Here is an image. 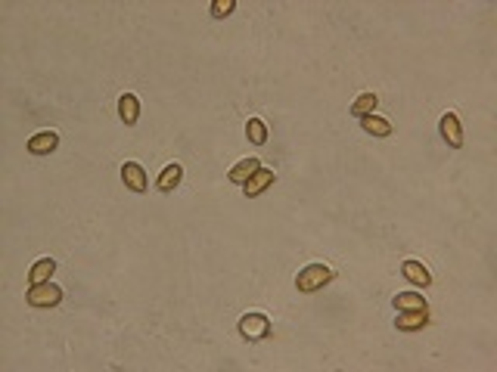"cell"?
Here are the masks:
<instances>
[{
  "label": "cell",
  "instance_id": "obj_1",
  "mask_svg": "<svg viewBox=\"0 0 497 372\" xmlns=\"http://www.w3.org/2000/svg\"><path fill=\"white\" fill-rule=\"evenodd\" d=\"M336 279V270L329 264H323V261H311L308 267H302L299 270V277H295V288L299 292H320L323 286H329V282Z\"/></svg>",
  "mask_w": 497,
  "mask_h": 372
},
{
  "label": "cell",
  "instance_id": "obj_2",
  "mask_svg": "<svg viewBox=\"0 0 497 372\" xmlns=\"http://www.w3.org/2000/svg\"><path fill=\"white\" fill-rule=\"evenodd\" d=\"M239 335H243L246 341H261L271 335V320H267V313H261V310H248L246 316H239Z\"/></svg>",
  "mask_w": 497,
  "mask_h": 372
},
{
  "label": "cell",
  "instance_id": "obj_3",
  "mask_svg": "<svg viewBox=\"0 0 497 372\" xmlns=\"http://www.w3.org/2000/svg\"><path fill=\"white\" fill-rule=\"evenodd\" d=\"M31 307H57L62 301V288L53 286V282H40V286H31L29 295H25Z\"/></svg>",
  "mask_w": 497,
  "mask_h": 372
},
{
  "label": "cell",
  "instance_id": "obj_4",
  "mask_svg": "<svg viewBox=\"0 0 497 372\" xmlns=\"http://www.w3.org/2000/svg\"><path fill=\"white\" fill-rule=\"evenodd\" d=\"M438 134H441V140H445L451 149H460V146H463V130H460L457 112H445V115H441Z\"/></svg>",
  "mask_w": 497,
  "mask_h": 372
},
{
  "label": "cell",
  "instance_id": "obj_5",
  "mask_svg": "<svg viewBox=\"0 0 497 372\" xmlns=\"http://www.w3.org/2000/svg\"><path fill=\"white\" fill-rule=\"evenodd\" d=\"M274 183H277V171H271V168H265V164H261V168L243 183V192H246L248 199H255V196H261V192H265L267 186H274Z\"/></svg>",
  "mask_w": 497,
  "mask_h": 372
},
{
  "label": "cell",
  "instance_id": "obj_6",
  "mask_svg": "<svg viewBox=\"0 0 497 372\" xmlns=\"http://www.w3.org/2000/svg\"><path fill=\"white\" fill-rule=\"evenodd\" d=\"M121 180H124V186H128L131 192H147V186H149L147 171H143L140 162H124L121 164Z\"/></svg>",
  "mask_w": 497,
  "mask_h": 372
},
{
  "label": "cell",
  "instance_id": "obj_7",
  "mask_svg": "<svg viewBox=\"0 0 497 372\" xmlns=\"http://www.w3.org/2000/svg\"><path fill=\"white\" fill-rule=\"evenodd\" d=\"M59 146V134L57 130H38L29 140V153L31 155H50Z\"/></svg>",
  "mask_w": 497,
  "mask_h": 372
},
{
  "label": "cell",
  "instance_id": "obj_8",
  "mask_svg": "<svg viewBox=\"0 0 497 372\" xmlns=\"http://www.w3.org/2000/svg\"><path fill=\"white\" fill-rule=\"evenodd\" d=\"M429 323V310H404V313L395 316V326L398 332H417Z\"/></svg>",
  "mask_w": 497,
  "mask_h": 372
},
{
  "label": "cell",
  "instance_id": "obj_9",
  "mask_svg": "<svg viewBox=\"0 0 497 372\" xmlns=\"http://www.w3.org/2000/svg\"><path fill=\"white\" fill-rule=\"evenodd\" d=\"M401 273H404V279L410 282V286H423V288L432 286V273L426 270L420 261H413V258H407L404 264H401Z\"/></svg>",
  "mask_w": 497,
  "mask_h": 372
},
{
  "label": "cell",
  "instance_id": "obj_10",
  "mask_svg": "<svg viewBox=\"0 0 497 372\" xmlns=\"http://www.w3.org/2000/svg\"><path fill=\"white\" fill-rule=\"evenodd\" d=\"M376 106H379V96L376 93H361L355 102L348 106V115L351 118H367V115H376Z\"/></svg>",
  "mask_w": 497,
  "mask_h": 372
},
{
  "label": "cell",
  "instance_id": "obj_11",
  "mask_svg": "<svg viewBox=\"0 0 497 372\" xmlns=\"http://www.w3.org/2000/svg\"><path fill=\"white\" fill-rule=\"evenodd\" d=\"M181 180H184V168H181V162H171V164H165V171L158 174L156 189H158V192H171Z\"/></svg>",
  "mask_w": 497,
  "mask_h": 372
},
{
  "label": "cell",
  "instance_id": "obj_12",
  "mask_svg": "<svg viewBox=\"0 0 497 372\" xmlns=\"http://www.w3.org/2000/svg\"><path fill=\"white\" fill-rule=\"evenodd\" d=\"M392 307H395L398 313H404V310H429V301L420 292H401L392 298Z\"/></svg>",
  "mask_w": 497,
  "mask_h": 372
},
{
  "label": "cell",
  "instance_id": "obj_13",
  "mask_svg": "<svg viewBox=\"0 0 497 372\" xmlns=\"http://www.w3.org/2000/svg\"><path fill=\"white\" fill-rule=\"evenodd\" d=\"M53 273H57V261H53V258H38V261H34V267L29 270V286L50 282Z\"/></svg>",
  "mask_w": 497,
  "mask_h": 372
},
{
  "label": "cell",
  "instance_id": "obj_14",
  "mask_svg": "<svg viewBox=\"0 0 497 372\" xmlns=\"http://www.w3.org/2000/svg\"><path fill=\"white\" fill-rule=\"evenodd\" d=\"M258 168H261V162H258V158H243V162H237L230 171H227V180L243 186V183L248 180V177H252L255 171H258Z\"/></svg>",
  "mask_w": 497,
  "mask_h": 372
},
{
  "label": "cell",
  "instance_id": "obj_15",
  "mask_svg": "<svg viewBox=\"0 0 497 372\" xmlns=\"http://www.w3.org/2000/svg\"><path fill=\"white\" fill-rule=\"evenodd\" d=\"M119 118L128 124H137V118H140V100H137L134 93H121V100H119Z\"/></svg>",
  "mask_w": 497,
  "mask_h": 372
},
{
  "label": "cell",
  "instance_id": "obj_16",
  "mask_svg": "<svg viewBox=\"0 0 497 372\" xmlns=\"http://www.w3.org/2000/svg\"><path fill=\"white\" fill-rule=\"evenodd\" d=\"M361 127L367 130L370 137H392V124L385 118H379V115H367V118H361Z\"/></svg>",
  "mask_w": 497,
  "mask_h": 372
},
{
  "label": "cell",
  "instance_id": "obj_17",
  "mask_svg": "<svg viewBox=\"0 0 497 372\" xmlns=\"http://www.w3.org/2000/svg\"><path fill=\"white\" fill-rule=\"evenodd\" d=\"M246 137L255 143V146H265V143H267V127H265V121H261V118H248V121H246Z\"/></svg>",
  "mask_w": 497,
  "mask_h": 372
},
{
  "label": "cell",
  "instance_id": "obj_18",
  "mask_svg": "<svg viewBox=\"0 0 497 372\" xmlns=\"http://www.w3.org/2000/svg\"><path fill=\"white\" fill-rule=\"evenodd\" d=\"M233 10H237V0H215L212 3V16L215 19H227Z\"/></svg>",
  "mask_w": 497,
  "mask_h": 372
}]
</instances>
